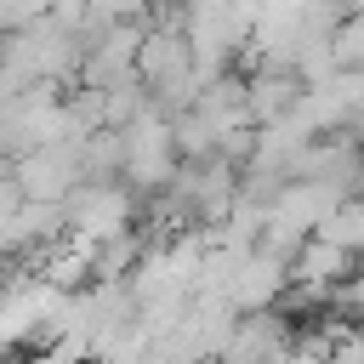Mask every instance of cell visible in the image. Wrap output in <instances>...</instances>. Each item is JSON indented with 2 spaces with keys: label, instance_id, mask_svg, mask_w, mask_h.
I'll return each instance as SVG.
<instances>
[{
  "label": "cell",
  "instance_id": "cell-1",
  "mask_svg": "<svg viewBox=\"0 0 364 364\" xmlns=\"http://www.w3.org/2000/svg\"><path fill=\"white\" fill-rule=\"evenodd\" d=\"M51 17V0H0V28H28Z\"/></svg>",
  "mask_w": 364,
  "mask_h": 364
}]
</instances>
